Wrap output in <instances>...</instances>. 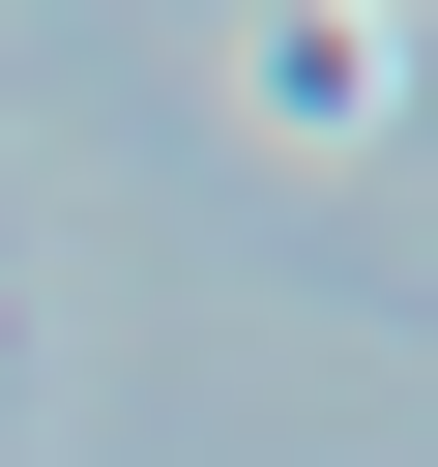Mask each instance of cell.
I'll return each mask as SVG.
<instances>
[{
  "label": "cell",
  "mask_w": 438,
  "mask_h": 467,
  "mask_svg": "<svg viewBox=\"0 0 438 467\" xmlns=\"http://www.w3.org/2000/svg\"><path fill=\"white\" fill-rule=\"evenodd\" d=\"M234 88H263V117H292V146H350V117H380V88H409V58H380V29H263V58H234Z\"/></svg>",
  "instance_id": "1"
}]
</instances>
